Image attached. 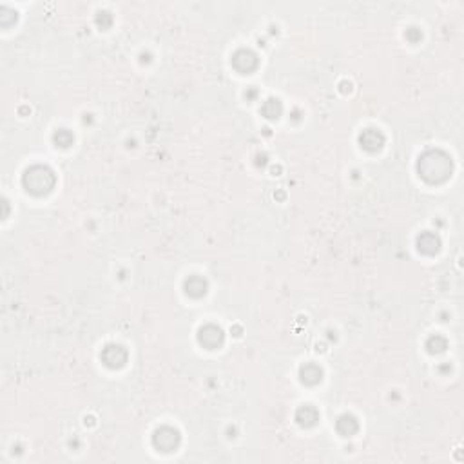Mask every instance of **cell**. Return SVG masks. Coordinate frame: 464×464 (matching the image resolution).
<instances>
[{
	"instance_id": "obj_1",
	"label": "cell",
	"mask_w": 464,
	"mask_h": 464,
	"mask_svg": "<svg viewBox=\"0 0 464 464\" xmlns=\"http://www.w3.org/2000/svg\"><path fill=\"white\" fill-rule=\"evenodd\" d=\"M53 183H55V176L48 167H31L24 174V187L28 189L29 192L38 194V196L51 191Z\"/></svg>"
},
{
	"instance_id": "obj_2",
	"label": "cell",
	"mask_w": 464,
	"mask_h": 464,
	"mask_svg": "<svg viewBox=\"0 0 464 464\" xmlns=\"http://www.w3.org/2000/svg\"><path fill=\"white\" fill-rule=\"evenodd\" d=\"M361 144L367 149H370V151H375V149H379L383 145V136L377 131H374V129H368L361 136Z\"/></svg>"
},
{
	"instance_id": "obj_3",
	"label": "cell",
	"mask_w": 464,
	"mask_h": 464,
	"mask_svg": "<svg viewBox=\"0 0 464 464\" xmlns=\"http://www.w3.org/2000/svg\"><path fill=\"white\" fill-rule=\"evenodd\" d=\"M337 428H339L341 433H352V432H355L357 430V423H355V419H353L352 416H343L337 421Z\"/></svg>"
},
{
	"instance_id": "obj_4",
	"label": "cell",
	"mask_w": 464,
	"mask_h": 464,
	"mask_svg": "<svg viewBox=\"0 0 464 464\" xmlns=\"http://www.w3.org/2000/svg\"><path fill=\"white\" fill-rule=\"evenodd\" d=\"M241 62L247 64V69H252V67L256 65V56L252 55L250 51H240V53L234 56V64L236 65H240Z\"/></svg>"
},
{
	"instance_id": "obj_5",
	"label": "cell",
	"mask_w": 464,
	"mask_h": 464,
	"mask_svg": "<svg viewBox=\"0 0 464 464\" xmlns=\"http://www.w3.org/2000/svg\"><path fill=\"white\" fill-rule=\"evenodd\" d=\"M55 140H56V142H58V144H60L62 147H65V145H67V144L71 142V140H73V136H71L69 132L62 131V132H58V134H56Z\"/></svg>"
}]
</instances>
